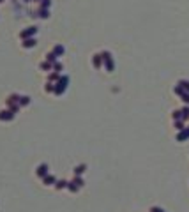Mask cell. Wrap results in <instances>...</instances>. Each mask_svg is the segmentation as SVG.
Segmentation results:
<instances>
[{"mask_svg":"<svg viewBox=\"0 0 189 212\" xmlns=\"http://www.w3.org/2000/svg\"><path fill=\"white\" fill-rule=\"evenodd\" d=\"M55 186H57V189H62V187H67V182H65V180H58Z\"/></svg>","mask_w":189,"mask_h":212,"instance_id":"21","label":"cell"},{"mask_svg":"<svg viewBox=\"0 0 189 212\" xmlns=\"http://www.w3.org/2000/svg\"><path fill=\"white\" fill-rule=\"evenodd\" d=\"M179 85L182 87V89H184V90H187V92H189V81H180Z\"/></svg>","mask_w":189,"mask_h":212,"instance_id":"24","label":"cell"},{"mask_svg":"<svg viewBox=\"0 0 189 212\" xmlns=\"http://www.w3.org/2000/svg\"><path fill=\"white\" fill-rule=\"evenodd\" d=\"M35 2H41V0H35Z\"/></svg>","mask_w":189,"mask_h":212,"instance_id":"29","label":"cell"},{"mask_svg":"<svg viewBox=\"0 0 189 212\" xmlns=\"http://www.w3.org/2000/svg\"><path fill=\"white\" fill-rule=\"evenodd\" d=\"M51 5V0H41V9H48Z\"/></svg>","mask_w":189,"mask_h":212,"instance_id":"20","label":"cell"},{"mask_svg":"<svg viewBox=\"0 0 189 212\" xmlns=\"http://www.w3.org/2000/svg\"><path fill=\"white\" fill-rule=\"evenodd\" d=\"M175 126H177V129H180V131L184 129V122H180V120H177V122H175Z\"/></svg>","mask_w":189,"mask_h":212,"instance_id":"26","label":"cell"},{"mask_svg":"<svg viewBox=\"0 0 189 212\" xmlns=\"http://www.w3.org/2000/svg\"><path fill=\"white\" fill-rule=\"evenodd\" d=\"M48 175V164H39L37 166V177H46Z\"/></svg>","mask_w":189,"mask_h":212,"instance_id":"5","label":"cell"},{"mask_svg":"<svg viewBox=\"0 0 189 212\" xmlns=\"http://www.w3.org/2000/svg\"><path fill=\"white\" fill-rule=\"evenodd\" d=\"M74 184H76V186H78V187H81V186H83V179H81V177H80V175H76V177H74Z\"/></svg>","mask_w":189,"mask_h":212,"instance_id":"18","label":"cell"},{"mask_svg":"<svg viewBox=\"0 0 189 212\" xmlns=\"http://www.w3.org/2000/svg\"><path fill=\"white\" fill-rule=\"evenodd\" d=\"M186 138H189V129H184V131L179 134V141H182V140H186Z\"/></svg>","mask_w":189,"mask_h":212,"instance_id":"17","label":"cell"},{"mask_svg":"<svg viewBox=\"0 0 189 212\" xmlns=\"http://www.w3.org/2000/svg\"><path fill=\"white\" fill-rule=\"evenodd\" d=\"M53 90H55V83L48 81V83H46V92H53Z\"/></svg>","mask_w":189,"mask_h":212,"instance_id":"22","label":"cell"},{"mask_svg":"<svg viewBox=\"0 0 189 212\" xmlns=\"http://www.w3.org/2000/svg\"><path fill=\"white\" fill-rule=\"evenodd\" d=\"M11 104H20V96H16V94L9 96L7 97V106H11Z\"/></svg>","mask_w":189,"mask_h":212,"instance_id":"7","label":"cell"},{"mask_svg":"<svg viewBox=\"0 0 189 212\" xmlns=\"http://www.w3.org/2000/svg\"><path fill=\"white\" fill-rule=\"evenodd\" d=\"M92 64H94L95 69H99V67H101V64H103V57H101V53H99V55H94V59H92Z\"/></svg>","mask_w":189,"mask_h":212,"instance_id":"6","label":"cell"},{"mask_svg":"<svg viewBox=\"0 0 189 212\" xmlns=\"http://www.w3.org/2000/svg\"><path fill=\"white\" fill-rule=\"evenodd\" d=\"M34 46H35V39H25L23 41V48H34Z\"/></svg>","mask_w":189,"mask_h":212,"instance_id":"9","label":"cell"},{"mask_svg":"<svg viewBox=\"0 0 189 212\" xmlns=\"http://www.w3.org/2000/svg\"><path fill=\"white\" fill-rule=\"evenodd\" d=\"M67 83H69V78H67V76H60L58 81L55 83V90H53V94H55V96H62L64 92H65V89H67Z\"/></svg>","mask_w":189,"mask_h":212,"instance_id":"1","label":"cell"},{"mask_svg":"<svg viewBox=\"0 0 189 212\" xmlns=\"http://www.w3.org/2000/svg\"><path fill=\"white\" fill-rule=\"evenodd\" d=\"M51 67H53V64H51V62H48V60L41 64V69H42V71H50Z\"/></svg>","mask_w":189,"mask_h":212,"instance_id":"14","label":"cell"},{"mask_svg":"<svg viewBox=\"0 0 189 212\" xmlns=\"http://www.w3.org/2000/svg\"><path fill=\"white\" fill-rule=\"evenodd\" d=\"M0 2H4V0H0Z\"/></svg>","mask_w":189,"mask_h":212,"instance_id":"30","label":"cell"},{"mask_svg":"<svg viewBox=\"0 0 189 212\" xmlns=\"http://www.w3.org/2000/svg\"><path fill=\"white\" fill-rule=\"evenodd\" d=\"M35 32H37V29H35V27H28V29H25V30L20 34V37H21L23 41H25V39H30V37L34 35V34H35Z\"/></svg>","mask_w":189,"mask_h":212,"instance_id":"3","label":"cell"},{"mask_svg":"<svg viewBox=\"0 0 189 212\" xmlns=\"http://www.w3.org/2000/svg\"><path fill=\"white\" fill-rule=\"evenodd\" d=\"M23 2H30V0H23Z\"/></svg>","mask_w":189,"mask_h":212,"instance_id":"28","label":"cell"},{"mask_svg":"<svg viewBox=\"0 0 189 212\" xmlns=\"http://www.w3.org/2000/svg\"><path fill=\"white\" fill-rule=\"evenodd\" d=\"M14 119V113L11 110H4V111H0V120H5V122H9Z\"/></svg>","mask_w":189,"mask_h":212,"instance_id":"4","label":"cell"},{"mask_svg":"<svg viewBox=\"0 0 189 212\" xmlns=\"http://www.w3.org/2000/svg\"><path fill=\"white\" fill-rule=\"evenodd\" d=\"M53 53H55L57 57H60V55H64V46H62V44H57V46L53 48Z\"/></svg>","mask_w":189,"mask_h":212,"instance_id":"10","label":"cell"},{"mask_svg":"<svg viewBox=\"0 0 189 212\" xmlns=\"http://www.w3.org/2000/svg\"><path fill=\"white\" fill-rule=\"evenodd\" d=\"M42 182H44L46 186H53L57 180H55V177H51V175H46V177H42Z\"/></svg>","mask_w":189,"mask_h":212,"instance_id":"8","label":"cell"},{"mask_svg":"<svg viewBox=\"0 0 189 212\" xmlns=\"http://www.w3.org/2000/svg\"><path fill=\"white\" fill-rule=\"evenodd\" d=\"M85 170H87L85 164H78V166L74 168V175H81V173H85Z\"/></svg>","mask_w":189,"mask_h":212,"instance_id":"11","label":"cell"},{"mask_svg":"<svg viewBox=\"0 0 189 212\" xmlns=\"http://www.w3.org/2000/svg\"><path fill=\"white\" fill-rule=\"evenodd\" d=\"M67 189H69L71 193H76L78 189H80V187H78V186H76L74 182H67Z\"/></svg>","mask_w":189,"mask_h":212,"instance_id":"13","label":"cell"},{"mask_svg":"<svg viewBox=\"0 0 189 212\" xmlns=\"http://www.w3.org/2000/svg\"><path fill=\"white\" fill-rule=\"evenodd\" d=\"M101 57H103V60H104V64H106V69L113 71V60H111V55H110L108 51H103V53H101Z\"/></svg>","mask_w":189,"mask_h":212,"instance_id":"2","label":"cell"},{"mask_svg":"<svg viewBox=\"0 0 189 212\" xmlns=\"http://www.w3.org/2000/svg\"><path fill=\"white\" fill-rule=\"evenodd\" d=\"M182 101L189 103V92H184V94H182Z\"/></svg>","mask_w":189,"mask_h":212,"instance_id":"25","label":"cell"},{"mask_svg":"<svg viewBox=\"0 0 189 212\" xmlns=\"http://www.w3.org/2000/svg\"><path fill=\"white\" fill-rule=\"evenodd\" d=\"M150 212H163V210H161V209H158V207H154V209H152Z\"/></svg>","mask_w":189,"mask_h":212,"instance_id":"27","label":"cell"},{"mask_svg":"<svg viewBox=\"0 0 189 212\" xmlns=\"http://www.w3.org/2000/svg\"><path fill=\"white\" fill-rule=\"evenodd\" d=\"M37 14H39V18H48V16H50L48 9H39V12H37Z\"/></svg>","mask_w":189,"mask_h":212,"instance_id":"19","label":"cell"},{"mask_svg":"<svg viewBox=\"0 0 189 212\" xmlns=\"http://www.w3.org/2000/svg\"><path fill=\"white\" fill-rule=\"evenodd\" d=\"M58 78H60V74H58V72H57V71H53L51 74H50V76H48V81H58Z\"/></svg>","mask_w":189,"mask_h":212,"instance_id":"12","label":"cell"},{"mask_svg":"<svg viewBox=\"0 0 189 212\" xmlns=\"http://www.w3.org/2000/svg\"><path fill=\"white\" fill-rule=\"evenodd\" d=\"M30 103V97H27V96H21L20 97V106H27Z\"/></svg>","mask_w":189,"mask_h":212,"instance_id":"15","label":"cell"},{"mask_svg":"<svg viewBox=\"0 0 189 212\" xmlns=\"http://www.w3.org/2000/svg\"><path fill=\"white\" fill-rule=\"evenodd\" d=\"M46 60L48 62H51V64H55V62H57V55H55V53H48V55H46Z\"/></svg>","mask_w":189,"mask_h":212,"instance_id":"16","label":"cell"},{"mask_svg":"<svg viewBox=\"0 0 189 212\" xmlns=\"http://www.w3.org/2000/svg\"><path fill=\"white\" fill-rule=\"evenodd\" d=\"M53 71H57V72L62 71V64H60V62H55V64H53Z\"/></svg>","mask_w":189,"mask_h":212,"instance_id":"23","label":"cell"}]
</instances>
